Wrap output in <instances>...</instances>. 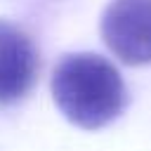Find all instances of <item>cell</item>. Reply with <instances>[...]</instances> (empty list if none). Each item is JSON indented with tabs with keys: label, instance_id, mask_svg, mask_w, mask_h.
Segmentation results:
<instances>
[{
	"label": "cell",
	"instance_id": "obj_3",
	"mask_svg": "<svg viewBox=\"0 0 151 151\" xmlns=\"http://www.w3.org/2000/svg\"><path fill=\"white\" fill-rule=\"evenodd\" d=\"M40 54L19 26L0 19V106L24 99L38 80Z\"/></svg>",
	"mask_w": 151,
	"mask_h": 151
},
{
	"label": "cell",
	"instance_id": "obj_1",
	"mask_svg": "<svg viewBox=\"0 0 151 151\" xmlns=\"http://www.w3.org/2000/svg\"><path fill=\"white\" fill-rule=\"evenodd\" d=\"M52 97L78 127L99 130L127 106V87L118 68L101 54H66L52 73Z\"/></svg>",
	"mask_w": 151,
	"mask_h": 151
},
{
	"label": "cell",
	"instance_id": "obj_2",
	"mask_svg": "<svg viewBox=\"0 0 151 151\" xmlns=\"http://www.w3.org/2000/svg\"><path fill=\"white\" fill-rule=\"evenodd\" d=\"M101 38L123 64H151V0H111L101 14Z\"/></svg>",
	"mask_w": 151,
	"mask_h": 151
}]
</instances>
